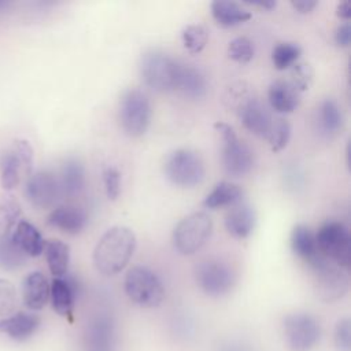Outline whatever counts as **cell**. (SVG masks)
I'll return each instance as SVG.
<instances>
[{
  "mask_svg": "<svg viewBox=\"0 0 351 351\" xmlns=\"http://www.w3.org/2000/svg\"><path fill=\"white\" fill-rule=\"evenodd\" d=\"M136 247L137 239L130 228L112 226L97 240L92 255L93 265L106 277L117 276L128 266Z\"/></svg>",
  "mask_w": 351,
  "mask_h": 351,
  "instance_id": "1",
  "label": "cell"
},
{
  "mask_svg": "<svg viewBox=\"0 0 351 351\" xmlns=\"http://www.w3.org/2000/svg\"><path fill=\"white\" fill-rule=\"evenodd\" d=\"M214 128L221 138V162L223 171L232 178H241L250 174L255 166V154L251 147L239 138L229 123L215 122Z\"/></svg>",
  "mask_w": 351,
  "mask_h": 351,
  "instance_id": "2",
  "label": "cell"
},
{
  "mask_svg": "<svg viewBox=\"0 0 351 351\" xmlns=\"http://www.w3.org/2000/svg\"><path fill=\"white\" fill-rule=\"evenodd\" d=\"M123 289L129 300L144 308L159 307L166 296L160 278L147 266L130 267L123 278Z\"/></svg>",
  "mask_w": 351,
  "mask_h": 351,
  "instance_id": "3",
  "label": "cell"
},
{
  "mask_svg": "<svg viewBox=\"0 0 351 351\" xmlns=\"http://www.w3.org/2000/svg\"><path fill=\"white\" fill-rule=\"evenodd\" d=\"M306 265L311 271L314 292L322 302H337L348 292L350 280L346 269L330 262L324 255H318Z\"/></svg>",
  "mask_w": 351,
  "mask_h": 351,
  "instance_id": "4",
  "label": "cell"
},
{
  "mask_svg": "<svg viewBox=\"0 0 351 351\" xmlns=\"http://www.w3.org/2000/svg\"><path fill=\"white\" fill-rule=\"evenodd\" d=\"M166 178L180 188H195L206 177V166L200 154L191 148H178L170 152L163 163Z\"/></svg>",
  "mask_w": 351,
  "mask_h": 351,
  "instance_id": "5",
  "label": "cell"
},
{
  "mask_svg": "<svg viewBox=\"0 0 351 351\" xmlns=\"http://www.w3.org/2000/svg\"><path fill=\"white\" fill-rule=\"evenodd\" d=\"M213 228V219L207 213L195 211L184 217L173 229V245L181 255H193L206 245Z\"/></svg>",
  "mask_w": 351,
  "mask_h": 351,
  "instance_id": "6",
  "label": "cell"
},
{
  "mask_svg": "<svg viewBox=\"0 0 351 351\" xmlns=\"http://www.w3.org/2000/svg\"><path fill=\"white\" fill-rule=\"evenodd\" d=\"M318 251L330 262L343 269L351 265V236L340 221H326L315 232Z\"/></svg>",
  "mask_w": 351,
  "mask_h": 351,
  "instance_id": "7",
  "label": "cell"
},
{
  "mask_svg": "<svg viewBox=\"0 0 351 351\" xmlns=\"http://www.w3.org/2000/svg\"><path fill=\"white\" fill-rule=\"evenodd\" d=\"M233 266L219 258H208L195 267V281L200 291L210 298L228 295L236 284Z\"/></svg>",
  "mask_w": 351,
  "mask_h": 351,
  "instance_id": "8",
  "label": "cell"
},
{
  "mask_svg": "<svg viewBox=\"0 0 351 351\" xmlns=\"http://www.w3.org/2000/svg\"><path fill=\"white\" fill-rule=\"evenodd\" d=\"M282 333L291 351H311L321 340L322 328L310 313L295 311L282 318Z\"/></svg>",
  "mask_w": 351,
  "mask_h": 351,
  "instance_id": "9",
  "label": "cell"
},
{
  "mask_svg": "<svg viewBox=\"0 0 351 351\" xmlns=\"http://www.w3.org/2000/svg\"><path fill=\"white\" fill-rule=\"evenodd\" d=\"M152 118L149 99L140 89H129L119 101V123L130 137L145 134Z\"/></svg>",
  "mask_w": 351,
  "mask_h": 351,
  "instance_id": "10",
  "label": "cell"
},
{
  "mask_svg": "<svg viewBox=\"0 0 351 351\" xmlns=\"http://www.w3.org/2000/svg\"><path fill=\"white\" fill-rule=\"evenodd\" d=\"M178 60L159 49L147 51L141 56L140 74L144 84L156 92L174 90Z\"/></svg>",
  "mask_w": 351,
  "mask_h": 351,
  "instance_id": "11",
  "label": "cell"
},
{
  "mask_svg": "<svg viewBox=\"0 0 351 351\" xmlns=\"http://www.w3.org/2000/svg\"><path fill=\"white\" fill-rule=\"evenodd\" d=\"M33 159V148L26 140H15L0 155V184L4 191L14 189L22 176L30 174Z\"/></svg>",
  "mask_w": 351,
  "mask_h": 351,
  "instance_id": "12",
  "label": "cell"
},
{
  "mask_svg": "<svg viewBox=\"0 0 351 351\" xmlns=\"http://www.w3.org/2000/svg\"><path fill=\"white\" fill-rule=\"evenodd\" d=\"M237 115L244 126L250 133L259 138H267L270 129L273 126L274 118L269 111L267 106L259 100L256 96H247L244 97L237 107Z\"/></svg>",
  "mask_w": 351,
  "mask_h": 351,
  "instance_id": "13",
  "label": "cell"
},
{
  "mask_svg": "<svg viewBox=\"0 0 351 351\" xmlns=\"http://www.w3.org/2000/svg\"><path fill=\"white\" fill-rule=\"evenodd\" d=\"M62 191L59 180L51 171L41 170L32 176L25 186V195L29 203L36 208H49L59 199Z\"/></svg>",
  "mask_w": 351,
  "mask_h": 351,
  "instance_id": "14",
  "label": "cell"
},
{
  "mask_svg": "<svg viewBox=\"0 0 351 351\" xmlns=\"http://www.w3.org/2000/svg\"><path fill=\"white\" fill-rule=\"evenodd\" d=\"M256 213L254 207L245 202H239L229 207L223 218L226 232L239 240L247 239L255 229Z\"/></svg>",
  "mask_w": 351,
  "mask_h": 351,
  "instance_id": "15",
  "label": "cell"
},
{
  "mask_svg": "<svg viewBox=\"0 0 351 351\" xmlns=\"http://www.w3.org/2000/svg\"><path fill=\"white\" fill-rule=\"evenodd\" d=\"M78 284L71 277H58L51 281L49 300L56 314L71 319L77 300Z\"/></svg>",
  "mask_w": 351,
  "mask_h": 351,
  "instance_id": "16",
  "label": "cell"
},
{
  "mask_svg": "<svg viewBox=\"0 0 351 351\" xmlns=\"http://www.w3.org/2000/svg\"><path fill=\"white\" fill-rule=\"evenodd\" d=\"M47 223L63 233L78 234L85 229L88 223V215L82 207L66 204L55 207L48 214Z\"/></svg>",
  "mask_w": 351,
  "mask_h": 351,
  "instance_id": "17",
  "label": "cell"
},
{
  "mask_svg": "<svg viewBox=\"0 0 351 351\" xmlns=\"http://www.w3.org/2000/svg\"><path fill=\"white\" fill-rule=\"evenodd\" d=\"M85 346L86 351H114L115 328L108 315L100 314L88 325Z\"/></svg>",
  "mask_w": 351,
  "mask_h": 351,
  "instance_id": "18",
  "label": "cell"
},
{
  "mask_svg": "<svg viewBox=\"0 0 351 351\" xmlns=\"http://www.w3.org/2000/svg\"><path fill=\"white\" fill-rule=\"evenodd\" d=\"M174 90L189 99H200L207 92L206 75L199 67L178 62Z\"/></svg>",
  "mask_w": 351,
  "mask_h": 351,
  "instance_id": "19",
  "label": "cell"
},
{
  "mask_svg": "<svg viewBox=\"0 0 351 351\" xmlns=\"http://www.w3.org/2000/svg\"><path fill=\"white\" fill-rule=\"evenodd\" d=\"M41 319L38 315L26 311H18L0 319V333L7 335L15 341L30 339L40 328Z\"/></svg>",
  "mask_w": 351,
  "mask_h": 351,
  "instance_id": "20",
  "label": "cell"
},
{
  "mask_svg": "<svg viewBox=\"0 0 351 351\" xmlns=\"http://www.w3.org/2000/svg\"><path fill=\"white\" fill-rule=\"evenodd\" d=\"M315 123L319 134L325 138L339 136L344 128V114L341 106L335 99H325L317 107Z\"/></svg>",
  "mask_w": 351,
  "mask_h": 351,
  "instance_id": "21",
  "label": "cell"
},
{
  "mask_svg": "<svg viewBox=\"0 0 351 351\" xmlns=\"http://www.w3.org/2000/svg\"><path fill=\"white\" fill-rule=\"evenodd\" d=\"M51 284L41 271L29 273L22 281V300L23 304L32 310H43L49 302Z\"/></svg>",
  "mask_w": 351,
  "mask_h": 351,
  "instance_id": "22",
  "label": "cell"
},
{
  "mask_svg": "<svg viewBox=\"0 0 351 351\" xmlns=\"http://www.w3.org/2000/svg\"><path fill=\"white\" fill-rule=\"evenodd\" d=\"M300 95L302 93L288 80H276L269 85L267 101L273 111L289 114L298 108Z\"/></svg>",
  "mask_w": 351,
  "mask_h": 351,
  "instance_id": "23",
  "label": "cell"
},
{
  "mask_svg": "<svg viewBox=\"0 0 351 351\" xmlns=\"http://www.w3.org/2000/svg\"><path fill=\"white\" fill-rule=\"evenodd\" d=\"M210 11L214 21L222 27H234L243 25L252 16L250 10L232 0H214L210 4Z\"/></svg>",
  "mask_w": 351,
  "mask_h": 351,
  "instance_id": "24",
  "label": "cell"
},
{
  "mask_svg": "<svg viewBox=\"0 0 351 351\" xmlns=\"http://www.w3.org/2000/svg\"><path fill=\"white\" fill-rule=\"evenodd\" d=\"M12 241L26 254V256H40L45 248V240L40 230L29 221L21 219L11 233Z\"/></svg>",
  "mask_w": 351,
  "mask_h": 351,
  "instance_id": "25",
  "label": "cell"
},
{
  "mask_svg": "<svg viewBox=\"0 0 351 351\" xmlns=\"http://www.w3.org/2000/svg\"><path fill=\"white\" fill-rule=\"evenodd\" d=\"M244 189L232 181H219L206 195L202 206L208 210H217L222 207H232L233 204L243 202Z\"/></svg>",
  "mask_w": 351,
  "mask_h": 351,
  "instance_id": "26",
  "label": "cell"
},
{
  "mask_svg": "<svg viewBox=\"0 0 351 351\" xmlns=\"http://www.w3.org/2000/svg\"><path fill=\"white\" fill-rule=\"evenodd\" d=\"M289 245L292 252L300 258L304 263L311 262L314 258L321 255L315 241V233L310 226L298 223L292 228L289 234Z\"/></svg>",
  "mask_w": 351,
  "mask_h": 351,
  "instance_id": "27",
  "label": "cell"
},
{
  "mask_svg": "<svg viewBox=\"0 0 351 351\" xmlns=\"http://www.w3.org/2000/svg\"><path fill=\"white\" fill-rule=\"evenodd\" d=\"M45 259L48 269L53 278L64 277L69 271V263H70V248L66 243L52 239L45 241Z\"/></svg>",
  "mask_w": 351,
  "mask_h": 351,
  "instance_id": "28",
  "label": "cell"
},
{
  "mask_svg": "<svg viewBox=\"0 0 351 351\" xmlns=\"http://www.w3.org/2000/svg\"><path fill=\"white\" fill-rule=\"evenodd\" d=\"M59 185L62 193L67 196L80 195L85 186V169L77 159H69L60 171Z\"/></svg>",
  "mask_w": 351,
  "mask_h": 351,
  "instance_id": "29",
  "label": "cell"
},
{
  "mask_svg": "<svg viewBox=\"0 0 351 351\" xmlns=\"http://www.w3.org/2000/svg\"><path fill=\"white\" fill-rule=\"evenodd\" d=\"M22 208L16 197L11 193H0V239L12 233L16 223L21 221Z\"/></svg>",
  "mask_w": 351,
  "mask_h": 351,
  "instance_id": "30",
  "label": "cell"
},
{
  "mask_svg": "<svg viewBox=\"0 0 351 351\" xmlns=\"http://www.w3.org/2000/svg\"><path fill=\"white\" fill-rule=\"evenodd\" d=\"M302 48L299 44L292 41L278 43L271 51V62L274 69L284 71L289 70L300 58Z\"/></svg>",
  "mask_w": 351,
  "mask_h": 351,
  "instance_id": "31",
  "label": "cell"
},
{
  "mask_svg": "<svg viewBox=\"0 0 351 351\" xmlns=\"http://www.w3.org/2000/svg\"><path fill=\"white\" fill-rule=\"evenodd\" d=\"M26 254L12 241L11 234L0 239V267L15 270L26 262Z\"/></svg>",
  "mask_w": 351,
  "mask_h": 351,
  "instance_id": "32",
  "label": "cell"
},
{
  "mask_svg": "<svg viewBox=\"0 0 351 351\" xmlns=\"http://www.w3.org/2000/svg\"><path fill=\"white\" fill-rule=\"evenodd\" d=\"M184 48L192 53H200L208 41V32L203 25H188L181 33Z\"/></svg>",
  "mask_w": 351,
  "mask_h": 351,
  "instance_id": "33",
  "label": "cell"
},
{
  "mask_svg": "<svg viewBox=\"0 0 351 351\" xmlns=\"http://www.w3.org/2000/svg\"><path fill=\"white\" fill-rule=\"evenodd\" d=\"M291 133H292V126L288 119L285 118H274L273 126L270 129V133L267 136L269 145L273 152H280L282 151L289 140H291Z\"/></svg>",
  "mask_w": 351,
  "mask_h": 351,
  "instance_id": "34",
  "label": "cell"
},
{
  "mask_svg": "<svg viewBox=\"0 0 351 351\" xmlns=\"http://www.w3.org/2000/svg\"><path fill=\"white\" fill-rule=\"evenodd\" d=\"M254 55H255L254 43L244 36L233 38L228 45V56L236 63H240V64L248 63L254 59Z\"/></svg>",
  "mask_w": 351,
  "mask_h": 351,
  "instance_id": "35",
  "label": "cell"
},
{
  "mask_svg": "<svg viewBox=\"0 0 351 351\" xmlns=\"http://www.w3.org/2000/svg\"><path fill=\"white\" fill-rule=\"evenodd\" d=\"M101 180L106 191V196L110 200H117L122 191V174L114 165H106L101 169Z\"/></svg>",
  "mask_w": 351,
  "mask_h": 351,
  "instance_id": "36",
  "label": "cell"
},
{
  "mask_svg": "<svg viewBox=\"0 0 351 351\" xmlns=\"http://www.w3.org/2000/svg\"><path fill=\"white\" fill-rule=\"evenodd\" d=\"M313 75H314V71L308 63L296 62L289 69V77L287 80L302 93L310 89L313 84Z\"/></svg>",
  "mask_w": 351,
  "mask_h": 351,
  "instance_id": "37",
  "label": "cell"
},
{
  "mask_svg": "<svg viewBox=\"0 0 351 351\" xmlns=\"http://www.w3.org/2000/svg\"><path fill=\"white\" fill-rule=\"evenodd\" d=\"M16 307V291L12 282L0 278V315L8 317Z\"/></svg>",
  "mask_w": 351,
  "mask_h": 351,
  "instance_id": "38",
  "label": "cell"
},
{
  "mask_svg": "<svg viewBox=\"0 0 351 351\" xmlns=\"http://www.w3.org/2000/svg\"><path fill=\"white\" fill-rule=\"evenodd\" d=\"M333 344L337 351H351V321L348 317L337 321L333 330Z\"/></svg>",
  "mask_w": 351,
  "mask_h": 351,
  "instance_id": "39",
  "label": "cell"
},
{
  "mask_svg": "<svg viewBox=\"0 0 351 351\" xmlns=\"http://www.w3.org/2000/svg\"><path fill=\"white\" fill-rule=\"evenodd\" d=\"M333 38H335V43H336L337 47H341V48L350 47V44H351V25L348 22H344L340 26H337L336 30H335Z\"/></svg>",
  "mask_w": 351,
  "mask_h": 351,
  "instance_id": "40",
  "label": "cell"
},
{
  "mask_svg": "<svg viewBox=\"0 0 351 351\" xmlns=\"http://www.w3.org/2000/svg\"><path fill=\"white\" fill-rule=\"evenodd\" d=\"M291 5L299 14H310L318 5V1H315V0H293V1H291Z\"/></svg>",
  "mask_w": 351,
  "mask_h": 351,
  "instance_id": "41",
  "label": "cell"
},
{
  "mask_svg": "<svg viewBox=\"0 0 351 351\" xmlns=\"http://www.w3.org/2000/svg\"><path fill=\"white\" fill-rule=\"evenodd\" d=\"M336 15L340 19H344L346 22H348L350 18H351V1L344 0V1L339 3L337 7H336Z\"/></svg>",
  "mask_w": 351,
  "mask_h": 351,
  "instance_id": "42",
  "label": "cell"
},
{
  "mask_svg": "<svg viewBox=\"0 0 351 351\" xmlns=\"http://www.w3.org/2000/svg\"><path fill=\"white\" fill-rule=\"evenodd\" d=\"M247 4L254 5V7L263 8V10H266V11H270V10H273V8L277 5V3H276L274 0H255V1H250V3H247Z\"/></svg>",
  "mask_w": 351,
  "mask_h": 351,
  "instance_id": "43",
  "label": "cell"
},
{
  "mask_svg": "<svg viewBox=\"0 0 351 351\" xmlns=\"http://www.w3.org/2000/svg\"><path fill=\"white\" fill-rule=\"evenodd\" d=\"M221 351H248L243 344L240 343H228L221 347Z\"/></svg>",
  "mask_w": 351,
  "mask_h": 351,
  "instance_id": "44",
  "label": "cell"
}]
</instances>
